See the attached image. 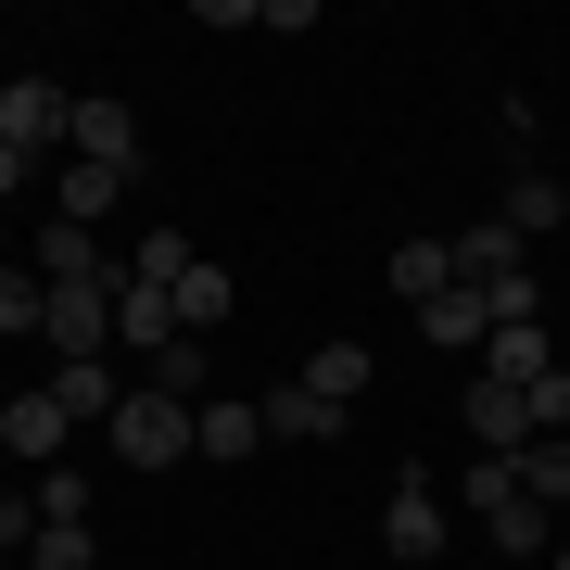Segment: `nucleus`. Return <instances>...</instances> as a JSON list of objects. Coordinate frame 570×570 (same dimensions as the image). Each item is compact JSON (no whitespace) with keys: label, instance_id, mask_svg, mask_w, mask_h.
I'll return each mask as SVG.
<instances>
[{"label":"nucleus","instance_id":"nucleus-1","mask_svg":"<svg viewBox=\"0 0 570 570\" xmlns=\"http://www.w3.org/2000/svg\"><path fill=\"white\" fill-rule=\"evenodd\" d=\"M102 444L127 469H178L190 444H204V406H178V393H153V381H127V406L102 419Z\"/></svg>","mask_w":570,"mask_h":570},{"label":"nucleus","instance_id":"nucleus-2","mask_svg":"<svg viewBox=\"0 0 570 570\" xmlns=\"http://www.w3.org/2000/svg\"><path fill=\"white\" fill-rule=\"evenodd\" d=\"M381 546H393V570H444L456 520H444V482H431V469H406V482H393V508H381Z\"/></svg>","mask_w":570,"mask_h":570},{"label":"nucleus","instance_id":"nucleus-3","mask_svg":"<svg viewBox=\"0 0 570 570\" xmlns=\"http://www.w3.org/2000/svg\"><path fill=\"white\" fill-rule=\"evenodd\" d=\"M63 127H77L63 77H0V140H13L26 165H39V153H63Z\"/></svg>","mask_w":570,"mask_h":570},{"label":"nucleus","instance_id":"nucleus-4","mask_svg":"<svg viewBox=\"0 0 570 570\" xmlns=\"http://www.w3.org/2000/svg\"><path fill=\"white\" fill-rule=\"evenodd\" d=\"M63 165H115V178H140V115H127L115 89H89L77 127H63Z\"/></svg>","mask_w":570,"mask_h":570},{"label":"nucleus","instance_id":"nucleus-5","mask_svg":"<svg viewBox=\"0 0 570 570\" xmlns=\"http://www.w3.org/2000/svg\"><path fill=\"white\" fill-rule=\"evenodd\" d=\"M469 456H520L532 444V406H520V381H482V367H469Z\"/></svg>","mask_w":570,"mask_h":570},{"label":"nucleus","instance_id":"nucleus-6","mask_svg":"<svg viewBox=\"0 0 570 570\" xmlns=\"http://www.w3.org/2000/svg\"><path fill=\"white\" fill-rule=\"evenodd\" d=\"M39 343H51V367H63V355H115V292H51Z\"/></svg>","mask_w":570,"mask_h":570},{"label":"nucleus","instance_id":"nucleus-7","mask_svg":"<svg viewBox=\"0 0 570 570\" xmlns=\"http://www.w3.org/2000/svg\"><path fill=\"white\" fill-rule=\"evenodd\" d=\"M0 444H13L26 469H63V444H77V419L51 406V381H39V393H13V406H0Z\"/></svg>","mask_w":570,"mask_h":570},{"label":"nucleus","instance_id":"nucleus-8","mask_svg":"<svg viewBox=\"0 0 570 570\" xmlns=\"http://www.w3.org/2000/svg\"><path fill=\"white\" fill-rule=\"evenodd\" d=\"M51 406L77 419V431H102V419L127 406V381H115V355H63V367H51Z\"/></svg>","mask_w":570,"mask_h":570},{"label":"nucleus","instance_id":"nucleus-9","mask_svg":"<svg viewBox=\"0 0 570 570\" xmlns=\"http://www.w3.org/2000/svg\"><path fill=\"white\" fill-rule=\"evenodd\" d=\"M469 367H482V381H520V393H532V381L558 367V343H546V317H520V330H494V343L469 355Z\"/></svg>","mask_w":570,"mask_h":570},{"label":"nucleus","instance_id":"nucleus-10","mask_svg":"<svg viewBox=\"0 0 570 570\" xmlns=\"http://www.w3.org/2000/svg\"><path fill=\"white\" fill-rule=\"evenodd\" d=\"M115 343L153 367L165 343H190V330H178V305H165V292H140V279H127V292H115Z\"/></svg>","mask_w":570,"mask_h":570},{"label":"nucleus","instance_id":"nucleus-11","mask_svg":"<svg viewBox=\"0 0 570 570\" xmlns=\"http://www.w3.org/2000/svg\"><path fill=\"white\" fill-rule=\"evenodd\" d=\"M190 456H228V469L266 456V406H242V393H204V444H190Z\"/></svg>","mask_w":570,"mask_h":570},{"label":"nucleus","instance_id":"nucleus-12","mask_svg":"<svg viewBox=\"0 0 570 570\" xmlns=\"http://www.w3.org/2000/svg\"><path fill=\"white\" fill-rule=\"evenodd\" d=\"M165 305H178V330H190V343H204V330H228V305H242V279H228V266L204 254V266H190L178 292H165Z\"/></svg>","mask_w":570,"mask_h":570},{"label":"nucleus","instance_id":"nucleus-13","mask_svg":"<svg viewBox=\"0 0 570 570\" xmlns=\"http://www.w3.org/2000/svg\"><path fill=\"white\" fill-rule=\"evenodd\" d=\"M419 343H456V355H482V343H494L482 292H469V279H456V292H431V305H419Z\"/></svg>","mask_w":570,"mask_h":570},{"label":"nucleus","instance_id":"nucleus-14","mask_svg":"<svg viewBox=\"0 0 570 570\" xmlns=\"http://www.w3.org/2000/svg\"><path fill=\"white\" fill-rule=\"evenodd\" d=\"M266 431H279V444H330V431H343V406H330V393H305V381H279V393H266Z\"/></svg>","mask_w":570,"mask_h":570},{"label":"nucleus","instance_id":"nucleus-15","mask_svg":"<svg viewBox=\"0 0 570 570\" xmlns=\"http://www.w3.org/2000/svg\"><path fill=\"white\" fill-rule=\"evenodd\" d=\"M26 508H39V532H89V469H77V456L39 469V482H26Z\"/></svg>","mask_w":570,"mask_h":570},{"label":"nucleus","instance_id":"nucleus-16","mask_svg":"<svg viewBox=\"0 0 570 570\" xmlns=\"http://www.w3.org/2000/svg\"><path fill=\"white\" fill-rule=\"evenodd\" d=\"M508 228H520V242H546V228H570V190L546 178V165H520V178H508Z\"/></svg>","mask_w":570,"mask_h":570},{"label":"nucleus","instance_id":"nucleus-17","mask_svg":"<svg viewBox=\"0 0 570 570\" xmlns=\"http://www.w3.org/2000/svg\"><path fill=\"white\" fill-rule=\"evenodd\" d=\"M115 204H127V178H115V165H63V204H51V216H63V228H102Z\"/></svg>","mask_w":570,"mask_h":570},{"label":"nucleus","instance_id":"nucleus-18","mask_svg":"<svg viewBox=\"0 0 570 570\" xmlns=\"http://www.w3.org/2000/svg\"><path fill=\"white\" fill-rule=\"evenodd\" d=\"M469 292H482V317H494V330L546 317V279H532V254H520V266H494V279H469Z\"/></svg>","mask_w":570,"mask_h":570},{"label":"nucleus","instance_id":"nucleus-19","mask_svg":"<svg viewBox=\"0 0 570 570\" xmlns=\"http://www.w3.org/2000/svg\"><path fill=\"white\" fill-rule=\"evenodd\" d=\"M393 292H406V305L456 292V242H393Z\"/></svg>","mask_w":570,"mask_h":570},{"label":"nucleus","instance_id":"nucleus-20","mask_svg":"<svg viewBox=\"0 0 570 570\" xmlns=\"http://www.w3.org/2000/svg\"><path fill=\"white\" fill-rule=\"evenodd\" d=\"M520 494H532V508H570V431H546V444H520Z\"/></svg>","mask_w":570,"mask_h":570},{"label":"nucleus","instance_id":"nucleus-21","mask_svg":"<svg viewBox=\"0 0 570 570\" xmlns=\"http://www.w3.org/2000/svg\"><path fill=\"white\" fill-rule=\"evenodd\" d=\"M39 317H51V279L39 266H0V343H39Z\"/></svg>","mask_w":570,"mask_h":570},{"label":"nucleus","instance_id":"nucleus-22","mask_svg":"<svg viewBox=\"0 0 570 570\" xmlns=\"http://www.w3.org/2000/svg\"><path fill=\"white\" fill-rule=\"evenodd\" d=\"M190 266H204V254H190L178 228H153V242H127V279H140V292H178Z\"/></svg>","mask_w":570,"mask_h":570},{"label":"nucleus","instance_id":"nucleus-23","mask_svg":"<svg viewBox=\"0 0 570 570\" xmlns=\"http://www.w3.org/2000/svg\"><path fill=\"white\" fill-rule=\"evenodd\" d=\"M305 393L355 406V393H367V343H317V355H305Z\"/></svg>","mask_w":570,"mask_h":570},{"label":"nucleus","instance_id":"nucleus-24","mask_svg":"<svg viewBox=\"0 0 570 570\" xmlns=\"http://www.w3.org/2000/svg\"><path fill=\"white\" fill-rule=\"evenodd\" d=\"M520 508V456H469V520H508Z\"/></svg>","mask_w":570,"mask_h":570},{"label":"nucleus","instance_id":"nucleus-25","mask_svg":"<svg viewBox=\"0 0 570 570\" xmlns=\"http://www.w3.org/2000/svg\"><path fill=\"white\" fill-rule=\"evenodd\" d=\"M204 367H216V343H165V355H153V393H178V406H204Z\"/></svg>","mask_w":570,"mask_h":570},{"label":"nucleus","instance_id":"nucleus-26","mask_svg":"<svg viewBox=\"0 0 570 570\" xmlns=\"http://www.w3.org/2000/svg\"><path fill=\"white\" fill-rule=\"evenodd\" d=\"M13 570H102V546H89V532H39Z\"/></svg>","mask_w":570,"mask_h":570},{"label":"nucleus","instance_id":"nucleus-27","mask_svg":"<svg viewBox=\"0 0 570 570\" xmlns=\"http://www.w3.org/2000/svg\"><path fill=\"white\" fill-rule=\"evenodd\" d=\"M520 406H532V444H546V431H570V367H546V381H532Z\"/></svg>","mask_w":570,"mask_h":570},{"label":"nucleus","instance_id":"nucleus-28","mask_svg":"<svg viewBox=\"0 0 570 570\" xmlns=\"http://www.w3.org/2000/svg\"><path fill=\"white\" fill-rule=\"evenodd\" d=\"M39 546V508H26V494H0V558H26Z\"/></svg>","mask_w":570,"mask_h":570},{"label":"nucleus","instance_id":"nucleus-29","mask_svg":"<svg viewBox=\"0 0 570 570\" xmlns=\"http://www.w3.org/2000/svg\"><path fill=\"white\" fill-rule=\"evenodd\" d=\"M13 190H26V153H13V140H0V204H13Z\"/></svg>","mask_w":570,"mask_h":570},{"label":"nucleus","instance_id":"nucleus-30","mask_svg":"<svg viewBox=\"0 0 570 570\" xmlns=\"http://www.w3.org/2000/svg\"><path fill=\"white\" fill-rule=\"evenodd\" d=\"M508 570H558V558H508Z\"/></svg>","mask_w":570,"mask_h":570},{"label":"nucleus","instance_id":"nucleus-31","mask_svg":"<svg viewBox=\"0 0 570 570\" xmlns=\"http://www.w3.org/2000/svg\"><path fill=\"white\" fill-rule=\"evenodd\" d=\"M546 558H558V570H570V546H546Z\"/></svg>","mask_w":570,"mask_h":570},{"label":"nucleus","instance_id":"nucleus-32","mask_svg":"<svg viewBox=\"0 0 570 570\" xmlns=\"http://www.w3.org/2000/svg\"><path fill=\"white\" fill-rule=\"evenodd\" d=\"M0 570H13V558H0Z\"/></svg>","mask_w":570,"mask_h":570}]
</instances>
